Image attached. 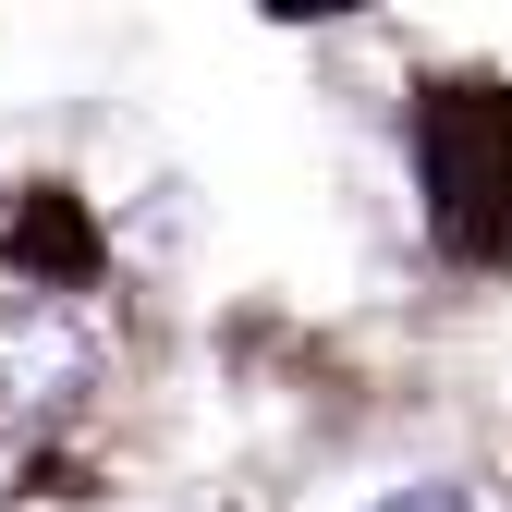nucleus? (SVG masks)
Instances as JSON below:
<instances>
[{
    "mask_svg": "<svg viewBox=\"0 0 512 512\" xmlns=\"http://www.w3.org/2000/svg\"><path fill=\"white\" fill-rule=\"evenodd\" d=\"M86 378H98L86 317H61V305H0V427H49Z\"/></svg>",
    "mask_w": 512,
    "mask_h": 512,
    "instance_id": "obj_1",
    "label": "nucleus"
},
{
    "mask_svg": "<svg viewBox=\"0 0 512 512\" xmlns=\"http://www.w3.org/2000/svg\"><path fill=\"white\" fill-rule=\"evenodd\" d=\"M391 512H464V488H415V500H391Z\"/></svg>",
    "mask_w": 512,
    "mask_h": 512,
    "instance_id": "obj_2",
    "label": "nucleus"
}]
</instances>
